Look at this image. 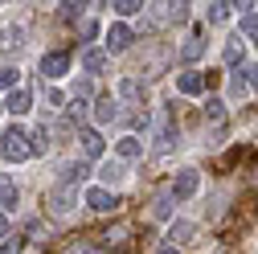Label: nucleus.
Here are the masks:
<instances>
[{
  "instance_id": "obj_1",
  "label": "nucleus",
  "mask_w": 258,
  "mask_h": 254,
  "mask_svg": "<svg viewBox=\"0 0 258 254\" xmlns=\"http://www.w3.org/2000/svg\"><path fill=\"white\" fill-rule=\"evenodd\" d=\"M0 156H5V160H29V156H33V144H29V136L21 132V127H9L5 136H0Z\"/></svg>"
},
{
  "instance_id": "obj_2",
  "label": "nucleus",
  "mask_w": 258,
  "mask_h": 254,
  "mask_svg": "<svg viewBox=\"0 0 258 254\" xmlns=\"http://www.w3.org/2000/svg\"><path fill=\"white\" fill-rule=\"evenodd\" d=\"M152 152L156 156H164V152H172V144H176V119H172V111L164 107V111H160L156 115V132H152Z\"/></svg>"
},
{
  "instance_id": "obj_3",
  "label": "nucleus",
  "mask_w": 258,
  "mask_h": 254,
  "mask_svg": "<svg viewBox=\"0 0 258 254\" xmlns=\"http://www.w3.org/2000/svg\"><path fill=\"white\" fill-rule=\"evenodd\" d=\"M197 188H201V172L197 168H184V172H176V180H172V201H188V197H197Z\"/></svg>"
},
{
  "instance_id": "obj_4",
  "label": "nucleus",
  "mask_w": 258,
  "mask_h": 254,
  "mask_svg": "<svg viewBox=\"0 0 258 254\" xmlns=\"http://www.w3.org/2000/svg\"><path fill=\"white\" fill-rule=\"evenodd\" d=\"M94 213H115L119 209V197L111 193V188H99V184H94V188H86V197H82Z\"/></svg>"
},
{
  "instance_id": "obj_5",
  "label": "nucleus",
  "mask_w": 258,
  "mask_h": 254,
  "mask_svg": "<svg viewBox=\"0 0 258 254\" xmlns=\"http://www.w3.org/2000/svg\"><path fill=\"white\" fill-rule=\"evenodd\" d=\"M70 70V53L66 49H49V53H41V74L45 78H61Z\"/></svg>"
},
{
  "instance_id": "obj_6",
  "label": "nucleus",
  "mask_w": 258,
  "mask_h": 254,
  "mask_svg": "<svg viewBox=\"0 0 258 254\" xmlns=\"http://www.w3.org/2000/svg\"><path fill=\"white\" fill-rule=\"evenodd\" d=\"M74 205H78V188H66V184H57L53 193H49V209H53L57 217H66Z\"/></svg>"
},
{
  "instance_id": "obj_7",
  "label": "nucleus",
  "mask_w": 258,
  "mask_h": 254,
  "mask_svg": "<svg viewBox=\"0 0 258 254\" xmlns=\"http://www.w3.org/2000/svg\"><path fill=\"white\" fill-rule=\"evenodd\" d=\"M132 25H123V21H115L111 29H107V53H123L127 45H132Z\"/></svg>"
},
{
  "instance_id": "obj_8",
  "label": "nucleus",
  "mask_w": 258,
  "mask_h": 254,
  "mask_svg": "<svg viewBox=\"0 0 258 254\" xmlns=\"http://www.w3.org/2000/svg\"><path fill=\"white\" fill-rule=\"evenodd\" d=\"M78 140H82V156H86V160H99V156H103V136L99 132H94V127H86V132H78Z\"/></svg>"
},
{
  "instance_id": "obj_9",
  "label": "nucleus",
  "mask_w": 258,
  "mask_h": 254,
  "mask_svg": "<svg viewBox=\"0 0 258 254\" xmlns=\"http://www.w3.org/2000/svg\"><path fill=\"white\" fill-rule=\"evenodd\" d=\"M115 156H119V160H140V156H144V140L140 136H123L115 144Z\"/></svg>"
},
{
  "instance_id": "obj_10",
  "label": "nucleus",
  "mask_w": 258,
  "mask_h": 254,
  "mask_svg": "<svg viewBox=\"0 0 258 254\" xmlns=\"http://www.w3.org/2000/svg\"><path fill=\"white\" fill-rule=\"evenodd\" d=\"M168 238H172V250L180 246V242H192V238H197V221H172V226H168Z\"/></svg>"
},
{
  "instance_id": "obj_11",
  "label": "nucleus",
  "mask_w": 258,
  "mask_h": 254,
  "mask_svg": "<svg viewBox=\"0 0 258 254\" xmlns=\"http://www.w3.org/2000/svg\"><path fill=\"white\" fill-rule=\"evenodd\" d=\"M29 107H33V94H29V90H9V99H5V111H13V115H25Z\"/></svg>"
},
{
  "instance_id": "obj_12",
  "label": "nucleus",
  "mask_w": 258,
  "mask_h": 254,
  "mask_svg": "<svg viewBox=\"0 0 258 254\" xmlns=\"http://www.w3.org/2000/svg\"><path fill=\"white\" fill-rule=\"evenodd\" d=\"M176 90H180V94H188V99H192V94H201V90H205V74H197V70L180 74V78H176Z\"/></svg>"
},
{
  "instance_id": "obj_13",
  "label": "nucleus",
  "mask_w": 258,
  "mask_h": 254,
  "mask_svg": "<svg viewBox=\"0 0 258 254\" xmlns=\"http://www.w3.org/2000/svg\"><path fill=\"white\" fill-rule=\"evenodd\" d=\"M111 119H119V103L111 94H103V99L94 103V123H111Z\"/></svg>"
},
{
  "instance_id": "obj_14",
  "label": "nucleus",
  "mask_w": 258,
  "mask_h": 254,
  "mask_svg": "<svg viewBox=\"0 0 258 254\" xmlns=\"http://www.w3.org/2000/svg\"><path fill=\"white\" fill-rule=\"evenodd\" d=\"M86 176H90V168H86V164H61V172H57V180L66 184V188H74V184H78V180H86Z\"/></svg>"
},
{
  "instance_id": "obj_15",
  "label": "nucleus",
  "mask_w": 258,
  "mask_h": 254,
  "mask_svg": "<svg viewBox=\"0 0 258 254\" xmlns=\"http://www.w3.org/2000/svg\"><path fill=\"white\" fill-rule=\"evenodd\" d=\"M82 70L86 74H103L107 70V49H86L82 53Z\"/></svg>"
},
{
  "instance_id": "obj_16",
  "label": "nucleus",
  "mask_w": 258,
  "mask_h": 254,
  "mask_svg": "<svg viewBox=\"0 0 258 254\" xmlns=\"http://www.w3.org/2000/svg\"><path fill=\"white\" fill-rule=\"evenodd\" d=\"M201 57H205V41H201V37H188V41L180 45V61L192 66V61H201Z\"/></svg>"
},
{
  "instance_id": "obj_17",
  "label": "nucleus",
  "mask_w": 258,
  "mask_h": 254,
  "mask_svg": "<svg viewBox=\"0 0 258 254\" xmlns=\"http://www.w3.org/2000/svg\"><path fill=\"white\" fill-rule=\"evenodd\" d=\"M21 37H25V29H21V25H5V29H0V49H17Z\"/></svg>"
},
{
  "instance_id": "obj_18",
  "label": "nucleus",
  "mask_w": 258,
  "mask_h": 254,
  "mask_svg": "<svg viewBox=\"0 0 258 254\" xmlns=\"http://www.w3.org/2000/svg\"><path fill=\"white\" fill-rule=\"evenodd\" d=\"M17 201H21V188L13 180H0V209H13Z\"/></svg>"
},
{
  "instance_id": "obj_19",
  "label": "nucleus",
  "mask_w": 258,
  "mask_h": 254,
  "mask_svg": "<svg viewBox=\"0 0 258 254\" xmlns=\"http://www.w3.org/2000/svg\"><path fill=\"white\" fill-rule=\"evenodd\" d=\"M205 119H209V123H221V119H225V99L209 94V103H205Z\"/></svg>"
},
{
  "instance_id": "obj_20",
  "label": "nucleus",
  "mask_w": 258,
  "mask_h": 254,
  "mask_svg": "<svg viewBox=\"0 0 258 254\" xmlns=\"http://www.w3.org/2000/svg\"><path fill=\"white\" fill-rule=\"evenodd\" d=\"M152 217H160V221H168V217H172V193H160V197H156Z\"/></svg>"
},
{
  "instance_id": "obj_21",
  "label": "nucleus",
  "mask_w": 258,
  "mask_h": 254,
  "mask_svg": "<svg viewBox=\"0 0 258 254\" xmlns=\"http://www.w3.org/2000/svg\"><path fill=\"white\" fill-rule=\"evenodd\" d=\"M119 94H123L127 103H140V94H144V90H140L136 78H119Z\"/></svg>"
},
{
  "instance_id": "obj_22",
  "label": "nucleus",
  "mask_w": 258,
  "mask_h": 254,
  "mask_svg": "<svg viewBox=\"0 0 258 254\" xmlns=\"http://www.w3.org/2000/svg\"><path fill=\"white\" fill-rule=\"evenodd\" d=\"M119 17H136V13H144V5H140V0H115V5H111Z\"/></svg>"
},
{
  "instance_id": "obj_23",
  "label": "nucleus",
  "mask_w": 258,
  "mask_h": 254,
  "mask_svg": "<svg viewBox=\"0 0 258 254\" xmlns=\"http://www.w3.org/2000/svg\"><path fill=\"white\" fill-rule=\"evenodd\" d=\"M70 254H103V246H99V242L78 238V242H70Z\"/></svg>"
},
{
  "instance_id": "obj_24",
  "label": "nucleus",
  "mask_w": 258,
  "mask_h": 254,
  "mask_svg": "<svg viewBox=\"0 0 258 254\" xmlns=\"http://www.w3.org/2000/svg\"><path fill=\"white\" fill-rule=\"evenodd\" d=\"M17 78H21V70H17V66H13V70L5 66V70H0V90H17Z\"/></svg>"
},
{
  "instance_id": "obj_25",
  "label": "nucleus",
  "mask_w": 258,
  "mask_h": 254,
  "mask_svg": "<svg viewBox=\"0 0 258 254\" xmlns=\"http://www.w3.org/2000/svg\"><path fill=\"white\" fill-rule=\"evenodd\" d=\"M242 33H246L250 41H258V17H254V13H246V17H242Z\"/></svg>"
},
{
  "instance_id": "obj_26",
  "label": "nucleus",
  "mask_w": 258,
  "mask_h": 254,
  "mask_svg": "<svg viewBox=\"0 0 258 254\" xmlns=\"http://www.w3.org/2000/svg\"><path fill=\"white\" fill-rule=\"evenodd\" d=\"M230 9L234 5H209V25H221L225 17H230Z\"/></svg>"
},
{
  "instance_id": "obj_27",
  "label": "nucleus",
  "mask_w": 258,
  "mask_h": 254,
  "mask_svg": "<svg viewBox=\"0 0 258 254\" xmlns=\"http://www.w3.org/2000/svg\"><path fill=\"white\" fill-rule=\"evenodd\" d=\"M164 17L168 21H188V5H164Z\"/></svg>"
},
{
  "instance_id": "obj_28",
  "label": "nucleus",
  "mask_w": 258,
  "mask_h": 254,
  "mask_svg": "<svg viewBox=\"0 0 258 254\" xmlns=\"http://www.w3.org/2000/svg\"><path fill=\"white\" fill-rule=\"evenodd\" d=\"M238 61H242V45L230 41V45H225V66H238Z\"/></svg>"
},
{
  "instance_id": "obj_29",
  "label": "nucleus",
  "mask_w": 258,
  "mask_h": 254,
  "mask_svg": "<svg viewBox=\"0 0 258 254\" xmlns=\"http://www.w3.org/2000/svg\"><path fill=\"white\" fill-rule=\"evenodd\" d=\"M33 140H37V144H33V152H41V148L49 144V127H45V123H41V127H37V132H33Z\"/></svg>"
},
{
  "instance_id": "obj_30",
  "label": "nucleus",
  "mask_w": 258,
  "mask_h": 254,
  "mask_svg": "<svg viewBox=\"0 0 258 254\" xmlns=\"http://www.w3.org/2000/svg\"><path fill=\"white\" fill-rule=\"evenodd\" d=\"M21 246H25V238H9L5 246H0V254H21Z\"/></svg>"
},
{
  "instance_id": "obj_31",
  "label": "nucleus",
  "mask_w": 258,
  "mask_h": 254,
  "mask_svg": "<svg viewBox=\"0 0 258 254\" xmlns=\"http://www.w3.org/2000/svg\"><path fill=\"white\" fill-rule=\"evenodd\" d=\"M70 115L82 119V115H86V99H78V94H74V99H70Z\"/></svg>"
},
{
  "instance_id": "obj_32",
  "label": "nucleus",
  "mask_w": 258,
  "mask_h": 254,
  "mask_svg": "<svg viewBox=\"0 0 258 254\" xmlns=\"http://www.w3.org/2000/svg\"><path fill=\"white\" fill-rule=\"evenodd\" d=\"M246 86L258 90V61H254V66H246Z\"/></svg>"
},
{
  "instance_id": "obj_33",
  "label": "nucleus",
  "mask_w": 258,
  "mask_h": 254,
  "mask_svg": "<svg viewBox=\"0 0 258 254\" xmlns=\"http://www.w3.org/2000/svg\"><path fill=\"white\" fill-rule=\"evenodd\" d=\"M78 13H82V5H61V17L66 21H78Z\"/></svg>"
},
{
  "instance_id": "obj_34",
  "label": "nucleus",
  "mask_w": 258,
  "mask_h": 254,
  "mask_svg": "<svg viewBox=\"0 0 258 254\" xmlns=\"http://www.w3.org/2000/svg\"><path fill=\"white\" fill-rule=\"evenodd\" d=\"M45 99H49V107H61V90H53V86H49V90H45Z\"/></svg>"
},
{
  "instance_id": "obj_35",
  "label": "nucleus",
  "mask_w": 258,
  "mask_h": 254,
  "mask_svg": "<svg viewBox=\"0 0 258 254\" xmlns=\"http://www.w3.org/2000/svg\"><path fill=\"white\" fill-rule=\"evenodd\" d=\"M103 176H107V180H119L123 172H119V164H107V168H103Z\"/></svg>"
},
{
  "instance_id": "obj_36",
  "label": "nucleus",
  "mask_w": 258,
  "mask_h": 254,
  "mask_svg": "<svg viewBox=\"0 0 258 254\" xmlns=\"http://www.w3.org/2000/svg\"><path fill=\"white\" fill-rule=\"evenodd\" d=\"M5 234H9V217L0 213V238H5Z\"/></svg>"
},
{
  "instance_id": "obj_37",
  "label": "nucleus",
  "mask_w": 258,
  "mask_h": 254,
  "mask_svg": "<svg viewBox=\"0 0 258 254\" xmlns=\"http://www.w3.org/2000/svg\"><path fill=\"white\" fill-rule=\"evenodd\" d=\"M160 254H180V250H172V246H168V250H160Z\"/></svg>"
}]
</instances>
